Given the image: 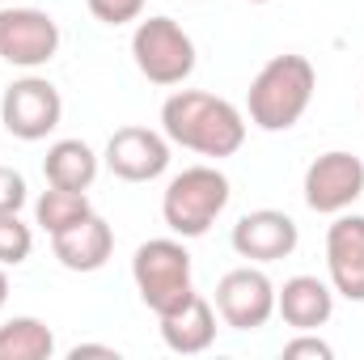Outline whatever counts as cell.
<instances>
[{
    "label": "cell",
    "instance_id": "cell-1",
    "mask_svg": "<svg viewBox=\"0 0 364 360\" xmlns=\"http://www.w3.org/2000/svg\"><path fill=\"white\" fill-rule=\"evenodd\" d=\"M161 132L170 144H182L199 157H233L246 144V115L216 93L178 90L161 102Z\"/></svg>",
    "mask_w": 364,
    "mask_h": 360
},
{
    "label": "cell",
    "instance_id": "cell-2",
    "mask_svg": "<svg viewBox=\"0 0 364 360\" xmlns=\"http://www.w3.org/2000/svg\"><path fill=\"white\" fill-rule=\"evenodd\" d=\"M318 90V73L305 55H272L250 81L246 110L259 132H288L301 123Z\"/></svg>",
    "mask_w": 364,
    "mask_h": 360
},
{
    "label": "cell",
    "instance_id": "cell-3",
    "mask_svg": "<svg viewBox=\"0 0 364 360\" xmlns=\"http://www.w3.org/2000/svg\"><path fill=\"white\" fill-rule=\"evenodd\" d=\"M229 179L216 166H186L182 174L170 179L166 195H161V216L170 225L174 238H203L216 216L229 208Z\"/></svg>",
    "mask_w": 364,
    "mask_h": 360
},
{
    "label": "cell",
    "instance_id": "cell-4",
    "mask_svg": "<svg viewBox=\"0 0 364 360\" xmlns=\"http://www.w3.org/2000/svg\"><path fill=\"white\" fill-rule=\"evenodd\" d=\"M132 280L140 301L161 318L174 314L195 297V280H191V255L178 238H153L144 246H136L132 255Z\"/></svg>",
    "mask_w": 364,
    "mask_h": 360
},
{
    "label": "cell",
    "instance_id": "cell-5",
    "mask_svg": "<svg viewBox=\"0 0 364 360\" xmlns=\"http://www.w3.org/2000/svg\"><path fill=\"white\" fill-rule=\"evenodd\" d=\"M132 60L144 81L170 90L195 73V43L174 17H144L132 34Z\"/></svg>",
    "mask_w": 364,
    "mask_h": 360
},
{
    "label": "cell",
    "instance_id": "cell-6",
    "mask_svg": "<svg viewBox=\"0 0 364 360\" xmlns=\"http://www.w3.org/2000/svg\"><path fill=\"white\" fill-rule=\"evenodd\" d=\"M60 51V26L47 9L0 4V60L13 68H43Z\"/></svg>",
    "mask_w": 364,
    "mask_h": 360
},
{
    "label": "cell",
    "instance_id": "cell-7",
    "mask_svg": "<svg viewBox=\"0 0 364 360\" xmlns=\"http://www.w3.org/2000/svg\"><path fill=\"white\" fill-rule=\"evenodd\" d=\"M0 119H4V132L9 136H17V140H26V144H34V140H47L55 127H60V119H64V97L60 90L47 81V77H21V81H13L4 97H0Z\"/></svg>",
    "mask_w": 364,
    "mask_h": 360
},
{
    "label": "cell",
    "instance_id": "cell-8",
    "mask_svg": "<svg viewBox=\"0 0 364 360\" xmlns=\"http://www.w3.org/2000/svg\"><path fill=\"white\" fill-rule=\"evenodd\" d=\"M364 195V162L348 149H331L305 170V203L318 216H339Z\"/></svg>",
    "mask_w": 364,
    "mask_h": 360
},
{
    "label": "cell",
    "instance_id": "cell-9",
    "mask_svg": "<svg viewBox=\"0 0 364 360\" xmlns=\"http://www.w3.org/2000/svg\"><path fill=\"white\" fill-rule=\"evenodd\" d=\"M216 314L233 331H259L275 314V284L263 268H237L216 284Z\"/></svg>",
    "mask_w": 364,
    "mask_h": 360
},
{
    "label": "cell",
    "instance_id": "cell-10",
    "mask_svg": "<svg viewBox=\"0 0 364 360\" xmlns=\"http://www.w3.org/2000/svg\"><path fill=\"white\" fill-rule=\"evenodd\" d=\"M106 170L123 182H153L170 170V140L166 132H153V127H119L110 140H106V153H102Z\"/></svg>",
    "mask_w": 364,
    "mask_h": 360
},
{
    "label": "cell",
    "instance_id": "cell-11",
    "mask_svg": "<svg viewBox=\"0 0 364 360\" xmlns=\"http://www.w3.org/2000/svg\"><path fill=\"white\" fill-rule=\"evenodd\" d=\"M233 250L250 263H275V259H288L301 242V229L288 212L279 208H259V212H246L233 233H229Z\"/></svg>",
    "mask_w": 364,
    "mask_h": 360
},
{
    "label": "cell",
    "instance_id": "cell-12",
    "mask_svg": "<svg viewBox=\"0 0 364 360\" xmlns=\"http://www.w3.org/2000/svg\"><path fill=\"white\" fill-rule=\"evenodd\" d=\"M326 271L331 288L348 301H364V216L339 212L326 229Z\"/></svg>",
    "mask_w": 364,
    "mask_h": 360
},
{
    "label": "cell",
    "instance_id": "cell-13",
    "mask_svg": "<svg viewBox=\"0 0 364 360\" xmlns=\"http://www.w3.org/2000/svg\"><path fill=\"white\" fill-rule=\"evenodd\" d=\"M275 314L292 331H318L335 314V288L318 275H292L284 288H275Z\"/></svg>",
    "mask_w": 364,
    "mask_h": 360
},
{
    "label": "cell",
    "instance_id": "cell-14",
    "mask_svg": "<svg viewBox=\"0 0 364 360\" xmlns=\"http://www.w3.org/2000/svg\"><path fill=\"white\" fill-rule=\"evenodd\" d=\"M51 250H55L60 268H68V271H81V275L85 271H102L110 263V255H114V229L97 212H90L85 221H77L64 233H55Z\"/></svg>",
    "mask_w": 364,
    "mask_h": 360
},
{
    "label": "cell",
    "instance_id": "cell-15",
    "mask_svg": "<svg viewBox=\"0 0 364 360\" xmlns=\"http://www.w3.org/2000/svg\"><path fill=\"white\" fill-rule=\"evenodd\" d=\"M161 339L170 352L178 356H199L216 344V305L208 297H191L186 305H178L174 314H161Z\"/></svg>",
    "mask_w": 364,
    "mask_h": 360
},
{
    "label": "cell",
    "instance_id": "cell-16",
    "mask_svg": "<svg viewBox=\"0 0 364 360\" xmlns=\"http://www.w3.org/2000/svg\"><path fill=\"white\" fill-rule=\"evenodd\" d=\"M97 153L85 140H55L43 157V174L47 186H64V191H90L97 179Z\"/></svg>",
    "mask_w": 364,
    "mask_h": 360
},
{
    "label": "cell",
    "instance_id": "cell-17",
    "mask_svg": "<svg viewBox=\"0 0 364 360\" xmlns=\"http://www.w3.org/2000/svg\"><path fill=\"white\" fill-rule=\"evenodd\" d=\"M55 335L43 318H9L0 327V360H51Z\"/></svg>",
    "mask_w": 364,
    "mask_h": 360
},
{
    "label": "cell",
    "instance_id": "cell-18",
    "mask_svg": "<svg viewBox=\"0 0 364 360\" xmlns=\"http://www.w3.org/2000/svg\"><path fill=\"white\" fill-rule=\"evenodd\" d=\"M93 212L90 195L85 191H64V186H51V191H43L38 199H34V225L43 229V233H64L68 225H77V221H85Z\"/></svg>",
    "mask_w": 364,
    "mask_h": 360
},
{
    "label": "cell",
    "instance_id": "cell-19",
    "mask_svg": "<svg viewBox=\"0 0 364 360\" xmlns=\"http://www.w3.org/2000/svg\"><path fill=\"white\" fill-rule=\"evenodd\" d=\"M30 250H34V233H30V225H26L17 212H4V216H0V268H17V263H26Z\"/></svg>",
    "mask_w": 364,
    "mask_h": 360
},
{
    "label": "cell",
    "instance_id": "cell-20",
    "mask_svg": "<svg viewBox=\"0 0 364 360\" xmlns=\"http://www.w3.org/2000/svg\"><path fill=\"white\" fill-rule=\"evenodd\" d=\"M85 4L102 26H127V21H140L144 13V0H85Z\"/></svg>",
    "mask_w": 364,
    "mask_h": 360
},
{
    "label": "cell",
    "instance_id": "cell-21",
    "mask_svg": "<svg viewBox=\"0 0 364 360\" xmlns=\"http://www.w3.org/2000/svg\"><path fill=\"white\" fill-rule=\"evenodd\" d=\"M26 199H30L26 179H21L13 166H0V216H4V212H21Z\"/></svg>",
    "mask_w": 364,
    "mask_h": 360
},
{
    "label": "cell",
    "instance_id": "cell-22",
    "mask_svg": "<svg viewBox=\"0 0 364 360\" xmlns=\"http://www.w3.org/2000/svg\"><path fill=\"white\" fill-rule=\"evenodd\" d=\"M284 356H288V360H296V356L331 360V356H335V348H331L326 339H318L314 331H296V339H292V344H284Z\"/></svg>",
    "mask_w": 364,
    "mask_h": 360
},
{
    "label": "cell",
    "instance_id": "cell-23",
    "mask_svg": "<svg viewBox=\"0 0 364 360\" xmlns=\"http://www.w3.org/2000/svg\"><path fill=\"white\" fill-rule=\"evenodd\" d=\"M68 356H73V360H81V356H110V360H114L119 352H114L110 344H77V348H73Z\"/></svg>",
    "mask_w": 364,
    "mask_h": 360
},
{
    "label": "cell",
    "instance_id": "cell-24",
    "mask_svg": "<svg viewBox=\"0 0 364 360\" xmlns=\"http://www.w3.org/2000/svg\"><path fill=\"white\" fill-rule=\"evenodd\" d=\"M4 301H9V275H4V268H0V309H4Z\"/></svg>",
    "mask_w": 364,
    "mask_h": 360
},
{
    "label": "cell",
    "instance_id": "cell-25",
    "mask_svg": "<svg viewBox=\"0 0 364 360\" xmlns=\"http://www.w3.org/2000/svg\"><path fill=\"white\" fill-rule=\"evenodd\" d=\"M250 4H272V0H250Z\"/></svg>",
    "mask_w": 364,
    "mask_h": 360
},
{
    "label": "cell",
    "instance_id": "cell-26",
    "mask_svg": "<svg viewBox=\"0 0 364 360\" xmlns=\"http://www.w3.org/2000/svg\"><path fill=\"white\" fill-rule=\"evenodd\" d=\"M0 4H21V0H0Z\"/></svg>",
    "mask_w": 364,
    "mask_h": 360
}]
</instances>
